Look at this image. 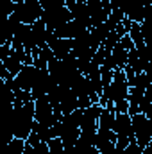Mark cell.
Segmentation results:
<instances>
[{"mask_svg": "<svg viewBox=\"0 0 152 154\" xmlns=\"http://www.w3.org/2000/svg\"><path fill=\"white\" fill-rule=\"evenodd\" d=\"M147 116H149V118H150V120H152V109H150V111H149V115H147Z\"/></svg>", "mask_w": 152, "mask_h": 154, "instance_id": "cell-5", "label": "cell"}, {"mask_svg": "<svg viewBox=\"0 0 152 154\" xmlns=\"http://www.w3.org/2000/svg\"><path fill=\"white\" fill-rule=\"evenodd\" d=\"M38 75V68L34 65H25L22 68V72L14 77L16 84L20 90H27V91H32V86H34V81Z\"/></svg>", "mask_w": 152, "mask_h": 154, "instance_id": "cell-3", "label": "cell"}, {"mask_svg": "<svg viewBox=\"0 0 152 154\" xmlns=\"http://www.w3.org/2000/svg\"><path fill=\"white\" fill-rule=\"evenodd\" d=\"M20 23L32 25L43 16V5L39 0H23L20 4H14V11L9 14Z\"/></svg>", "mask_w": 152, "mask_h": 154, "instance_id": "cell-1", "label": "cell"}, {"mask_svg": "<svg viewBox=\"0 0 152 154\" xmlns=\"http://www.w3.org/2000/svg\"><path fill=\"white\" fill-rule=\"evenodd\" d=\"M25 143H27V140H22V138L9 140V143H7V154H23Z\"/></svg>", "mask_w": 152, "mask_h": 154, "instance_id": "cell-4", "label": "cell"}, {"mask_svg": "<svg viewBox=\"0 0 152 154\" xmlns=\"http://www.w3.org/2000/svg\"><path fill=\"white\" fill-rule=\"evenodd\" d=\"M132 129H134L136 143L143 151L152 142V120L145 113H136L132 115Z\"/></svg>", "mask_w": 152, "mask_h": 154, "instance_id": "cell-2", "label": "cell"}]
</instances>
